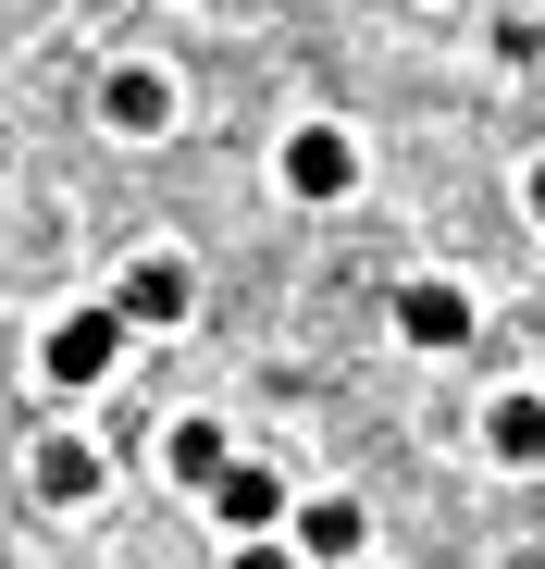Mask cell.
Wrapping results in <instances>:
<instances>
[{
  "label": "cell",
  "instance_id": "cell-1",
  "mask_svg": "<svg viewBox=\"0 0 545 569\" xmlns=\"http://www.w3.org/2000/svg\"><path fill=\"white\" fill-rule=\"evenodd\" d=\"M125 335H137V322H125L112 298H87V310H62V322L38 335V385H50V397H87V385H112V359H125Z\"/></svg>",
  "mask_w": 545,
  "mask_h": 569
},
{
  "label": "cell",
  "instance_id": "cell-2",
  "mask_svg": "<svg viewBox=\"0 0 545 569\" xmlns=\"http://www.w3.org/2000/svg\"><path fill=\"white\" fill-rule=\"evenodd\" d=\"M385 322H397V347L446 359V347H472V335H484V298H472L459 272H409V284H385Z\"/></svg>",
  "mask_w": 545,
  "mask_h": 569
},
{
  "label": "cell",
  "instance_id": "cell-3",
  "mask_svg": "<svg viewBox=\"0 0 545 569\" xmlns=\"http://www.w3.org/2000/svg\"><path fill=\"white\" fill-rule=\"evenodd\" d=\"M272 186H286V199H310V211H335V199H359V137L347 124H286L272 137Z\"/></svg>",
  "mask_w": 545,
  "mask_h": 569
},
{
  "label": "cell",
  "instance_id": "cell-4",
  "mask_svg": "<svg viewBox=\"0 0 545 569\" xmlns=\"http://www.w3.org/2000/svg\"><path fill=\"white\" fill-rule=\"evenodd\" d=\"M112 310L137 322V335H174L199 310V272H187V248H137L125 272H112Z\"/></svg>",
  "mask_w": 545,
  "mask_h": 569
},
{
  "label": "cell",
  "instance_id": "cell-5",
  "mask_svg": "<svg viewBox=\"0 0 545 569\" xmlns=\"http://www.w3.org/2000/svg\"><path fill=\"white\" fill-rule=\"evenodd\" d=\"M100 124H112L125 149H149V137L187 124V87H174L161 62H112V74H100Z\"/></svg>",
  "mask_w": 545,
  "mask_h": 569
},
{
  "label": "cell",
  "instance_id": "cell-6",
  "mask_svg": "<svg viewBox=\"0 0 545 569\" xmlns=\"http://www.w3.org/2000/svg\"><path fill=\"white\" fill-rule=\"evenodd\" d=\"M211 520L248 545V532H286L298 520V483H286V470H272V458H224V483H211Z\"/></svg>",
  "mask_w": 545,
  "mask_h": 569
},
{
  "label": "cell",
  "instance_id": "cell-7",
  "mask_svg": "<svg viewBox=\"0 0 545 569\" xmlns=\"http://www.w3.org/2000/svg\"><path fill=\"white\" fill-rule=\"evenodd\" d=\"M484 458L496 470H545V385H496L484 397Z\"/></svg>",
  "mask_w": 545,
  "mask_h": 569
},
{
  "label": "cell",
  "instance_id": "cell-8",
  "mask_svg": "<svg viewBox=\"0 0 545 569\" xmlns=\"http://www.w3.org/2000/svg\"><path fill=\"white\" fill-rule=\"evenodd\" d=\"M224 458H236V433H224L211 409L161 421V470H174V483H187V496H211V483H224Z\"/></svg>",
  "mask_w": 545,
  "mask_h": 569
},
{
  "label": "cell",
  "instance_id": "cell-9",
  "mask_svg": "<svg viewBox=\"0 0 545 569\" xmlns=\"http://www.w3.org/2000/svg\"><path fill=\"white\" fill-rule=\"evenodd\" d=\"M26 483H38L50 508H87V496H100V446H87V433H38Z\"/></svg>",
  "mask_w": 545,
  "mask_h": 569
},
{
  "label": "cell",
  "instance_id": "cell-10",
  "mask_svg": "<svg viewBox=\"0 0 545 569\" xmlns=\"http://www.w3.org/2000/svg\"><path fill=\"white\" fill-rule=\"evenodd\" d=\"M286 532H298V557H310V569H335V557H359V532H373V520H359L347 496H298V520H286Z\"/></svg>",
  "mask_w": 545,
  "mask_h": 569
},
{
  "label": "cell",
  "instance_id": "cell-11",
  "mask_svg": "<svg viewBox=\"0 0 545 569\" xmlns=\"http://www.w3.org/2000/svg\"><path fill=\"white\" fill-rule=\"evenodd\" d=\"M236 569H310V557H298V532H248V545H236Z\"/></svg>",
  "mask_w": 545,
  "mask_h": 569
},
{
  "label": "cell",
  "instance_id": "cell-12",
  "mask_svg": "<svg viewBox=\"0 0 545 569\" xmlns=\"http://www.w3.org/2000/svg\"><path fill=\"white\" fill-rule=\"evenodd\" d=\"M521 211H533V236H545V149L521 161Z\"/></svg>",
  "mask_w": 545,
  "mask_h": 569
}]
</instances>
